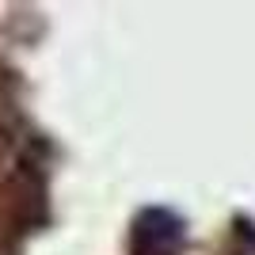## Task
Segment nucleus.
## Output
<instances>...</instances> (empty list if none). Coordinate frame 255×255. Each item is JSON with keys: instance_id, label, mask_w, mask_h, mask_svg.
Returning <instances> with one entry per match:
<instances>
[{"instance_id": "obj_1", "label": "nucleus", "mask_w": 255, "mask_h": 255, "mask_svg": "<svg viewBox=\"0 0 255 255\" xmlns=\"http://www.w3.org/2000/svg\"><path fill=\"white\" fill-rule=\"evenodd\" d=\"M137 255H175L183 244V221L168 210H145L133 233Z\"/></svg>"}]
</instances>
